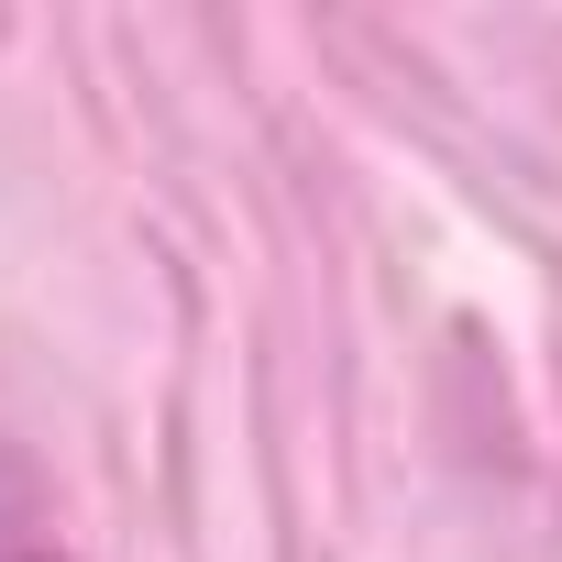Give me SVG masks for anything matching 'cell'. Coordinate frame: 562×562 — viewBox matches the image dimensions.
<instances>
[{
  "mask_svg": "<svg viewBox=\"0 0 562 562\" xmlns=\"http://www.w3.org/2000/svg\"><path fill=\"white\" fill-rule=\"evenodd\" d=\"M0 562H67V551H0Z\"/></svg>",
  "mask_w": 562,
  "mask_h": 562,
  "instance_id": "cell-1",
  "label": "cell"
}]
</instances>
